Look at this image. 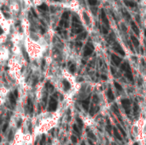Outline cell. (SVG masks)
I'll use <instances>...</instances> for the list:
<instances>
[{"label": "cell", "instance_id": "cell-9", "mask_svg": "<svg viewBox=\"0 0 146 145\" xmlns=\"http://www.w3.org/2000/svg\"><path fill=\"white\" fill-rule=\"evenodd\" d=\"M7 126H8V124H5V125L3 126V132L6 131V129H7Z\"/></svg>", "mask_w": 146, "mask_h": 145}, {"label": "cell", "instance_id": "cell-1", "mask_svg": "<svg viewBox=\"0 0 146 145\" xmlns=\"http://www.w3.org/2000/svg\"><path fill=\"white\" fill-rule=\"evenodd\" d=\"M139 6H140L141 21L144 26L146 27V0H141L139 3Z\"/></svg>", "mask_w": 146, "mask_h": 145}, {"label": "cell", "instance_id": "cell-8", "mask_svg": "<svg viewBox=\"0 0 146 145\" xmlns=\"http://www.w3.org/2000/svg\"><path fill=\"white\" fill-rule=\"evenodd\" d=\"M13 138V132H10L9 134V140H11Z\"/></svg>", "mask_w": 146, "mask_h": 145}, {"label": "cell", "instance_id": "cell-13", "mask_svg": "<svg viewBox=\"0 0 146 145\" xmlns=\"http://www.w3.org/2000/svg\"><path fill=\"white\" fill-rule=\"evenodd\" d=\"M0 33H1V29H0Z\"/></svg>", "mask_w": 146, "mask_h": 145}, {"label": "cell", "instance_id": "cell-7", "mask_svg": "<svg viewBox=\"0 0 146 145\" xmlns=\"http://www.w3.org/2000/svg\"><path fill=\"white\" fill-rule=\"evenodd\" d=\"M74 68H75V66H74V65H72V66L70 67V72H71V73H74Z\"/></svg>", "mask_w": 146, "mask_h": 145}, {"label": "cell", "instance_id": "cell-6", "mask_svg": "<svg viewBox=\"0 0 146 145\" xmlns=\"http://www.w3.org/2000/svg\"><path fill=\"white\" fill-rule=\"evenodd\" d=\"M44 142H45V137L43 136V138H42V139H41V141H40V145L44 144Z\"/></svg>", "mask_w": 146, "mask_h": 145}, {"label": "cell", "instance_id": "cell-2", "mask_svg": "<svg viewBox=\"0 0 146 145\" xmlns=\"http://www.w3.org/2000/svg\"><path fill=\"white\" fill-rule=\"evenodd\" d=\"M56 106H57V102H56V100L54 97H50V103H49V108H48V109H49L50 111H54V110L56 109Z\"/></svg>", "mask_w": 146, "mask_h": 145}, {"label": "cell", "instance_id": "cell-12", "mask_svg": "<svg viewBox=\"0 0 146 145\" xmlns=\"http://www.w3.org/2000/svg\"><path fill=\"white\" fill-rule=\"evenodd\" d=\"M50 9H51V12H54V10H55V9H54V7H51Z\"/></svg>", "mask_w": 146, "mask_h": 145}, {"label": "cell", "instance_id": "cell-11", "mask_svg": "<svg viewBox=\"0 0 146 145\" xmlns=\"http://www.w3.org/2000/svg\"><path fill=\"white\" fill-rule=\"evenodd\" d=\"M72 140H73V142L74 143V142H76V138H74V137H72Z\"/></svg>", "mask_w": 146, "mask_h": 145}, {"label": "cell", "instance_id": "cell-4", "mask_svg": "<svg viewBox=\"0 0 146 145\" xmlns=\"http://www.w3.org/2000/svg\"><path fill=\"white\" fill-rule=\"evenodd\" d=\"M63 85H64L65 91H68V88H69V83H68V81H64V82H63Z\"/></svg>", "mask_w": 146, "mask_h": 145}, {"label": "cell", "instance_id": "cell-14", "mask_svg": "<svg viewBox=\"0 0 146 145\" xmlns=\"http://www.w3.org/2000/svg\"><path fill=\"white\" fill-rule=\"evenodd\" d=\"M69 145H70V144H69Z\"/></svg>", "mask_w": 146, "mask_h": 145}, {"label": "cell", "instance_id": "cell-5", "mask_svg": "<svg viewBox=\"0 0 146 145\" xmlns=\"http://www.w3.org/2000/svg\"><path fill=\"white\" fill-rule=\"evenodd\" d=\"M39 9H41L43 10H48V6L46 4H41V6L39 7Z\"/></svg>", "mask_w": 146, "mask_h": 145}, {"label": "cell", "instance_id": "cell-3", "mask_svg": "<svg viewBox=\"0 0 146 145\" xmlns=\"http://www.w3.org/2000/svg\"><path fill=\"white\" fill-rule=\"evenodd\" d=\"M9 101H10V103L12 105H15V96L13 94H10L9 95Z\"/></svg>", "mask_w": 146, "mask_h": 145}, {"label": "cell", "instance_id": "cell-10", "mask_svg": "<svg viewBox=\"0 0 146 145\" xmlns=\"http://www.w3.org/2000/svg\"><path fill=\"white\" fill-rule=\"evenodd\" d=\"M68 16V12H65V13L63 14V16H62V17H63V18H67Z\"/></svg>", "mask_w": 146, "mask_h": 145}]
</instances>
